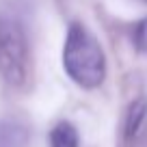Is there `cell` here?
<instances>
[{
	"label": "cell",
	"instance_id": "cell-6",
	"mask_svg": "<svg viewBox=\"0 0 147 147\" xmlns=\"http://www.w3.org/2000/svg\"><path fill=\"white\" fill-rule=\"evenodd\" d=\"M134 46L141 52H147V18H143L134 28Z\"/></svg>",
	"mask_w": 147,
	"mask_h": 147
},
{
	"label": "cell",
	"instance_id": "cell-4",
	"mask_svg": "<svg viewBox=\"0 0 147 147\" xmlns=\"http://www.w3.org/2000/svg\"><path fill=\"white\" fill-rule=\"evenodd\" d=\"M145 115H147V100L145 97H136V100L130 102L128 110H125V117H123V138L125 141L136 138Z\"/></svg>",
	"mask_w": 147,
	"mask_h": 147
},
{
	"label": "cell",
	"instance_id": "cell-7",
	"mask_svg": "<svg viewBox=\"0 0 147 147\" xmlns=\"http://www.w3.org/2000/svg\"><path fill=\"white\" fill-rule=\"evenodd\" d=\"M143 2H147V0H143Z\"/></svg>",
	"mask_w": 147,
	"mask_h": 147
},
{
	"label": "cell",
	"instance_id": "cell-2",
	"mask_svg": "<svg viewBox=\"0 0 147 147\" xmlns=\"http://www.w3.org/2000/svg\"><path fill=\"white\" fill-rule=\"evenodd\" d=\"M30 74V43L26 26L15 13H0V76L9 87L22 89Z\"/></svg>",
	"mask_w": 147,
	"mask_h": 147
},
{
	"label": "cell",
	"instance_id": "cell-5",
	"mask_svg": "<svg viewBox=\"0 0 147 147\" xmlns=\"http://www.w3.org/2000/svg\"><path fill=\"white\" fill-rule=\"evenodd\" d=\"M78 130L69 121H59L50 130V147H78Z\"/></svg>",
	"mask_w": 147,
	"mask_h": 147
},
{
	"label": "cell",
	"instance_id": "cell-3",
	"mask_svg": "<svg viewBox=\"0 0 147 147\" xmlns=\"http://www.w3.org/2000/svg\"><path fill=\"white\" fill-rule=\"evenodd\" d=\"M28 128L18 119H0V147H26Z\"/></svg>",
	"mask_w": 147,
	"mask_h": 147
},
{
	"label": "cell",
	"instance_id": "cell-1",
	"mask_svg": "<svg viewBox=\"0 0 147 147\" xmlns=\"http://www.w3.org/2000/svg\"><path fill=\"white\" fill-rule=\"evenodd\" d=\"M63 69L82 89H97L106 78V56L84 24L71 22L63 43Z\"/></svg>",
	"mask_w": 147,
	"mask_h": 147
}]
</instances>
